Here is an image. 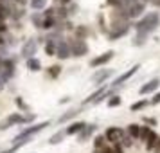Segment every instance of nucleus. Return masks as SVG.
I'll list each match as a JSON object with an SVG mask.
<instances>
[{
    "instance_id": "6ab92c4d",
    "label": "nucleus",
    "mask_w": 160,
    "mask_h": 153,
    "mask_svg": "<svg viewBox=\"0 0 160 153\" xmlns=\"http://www.w3.org/2000/svg\"><path fill=\"white\" fill-rule=\"evenodd\" d=\"M78 114H79V110H68L67 114H63V115L59 117L58 121H59V123H65V121H68V119H72V117H76Z\"/></svg>"
},
{
    "instance_id": "cd10ccee",
    "label": "nucleus",
    "mask_w": 160,
    "mask_h": 153,
    "mask_svg": "<svg viewBox=\"0 0 160 153\" xmlns=\"http://www.w3.org/2000/svg\"><path fill=\"white\" fill-rule=\"evenodd\" d=\"M9 15H11V13H9V9H8V8H4V6L0 4V22H4V20H6Z\"/></svg>"
},
{
    "instance_id": "ddd939ff",
    "label": "nucleus",
    "mask_w": 160,
    "mask_h": 153,
    "mask_svg": "<svg viewBox=\"0 0 160 153\" xmlns=\"http://www.w3.org/2000/svg\"><path fill=\"white\" fill-rule=\"evenodd\" d=\"M112 74H113V70H110V69H108V70H99V72L94 74V78H92V79L97 81V85H99V83H104Z\"/></svg>"
},
{
    "instance_id": "9d476101",
    "label": "nucleus",
    "mask_w": 160,
    "mask_h": 153,
    "mask_svg": "<svg viewBox=\"0 0 160 153\" xmlns=\"http://www.w3.org/2000/svg\"><path fill=\"white\" fill-rule=\"evenodd\" d=\"M36 51H38L36 42H34V40H27V43L23 45V49H22V54L29 59V58H32V56L36 54Z\"/></svg>"
},
{
    "instance_id": "7ed1b4c3",
    "label": "nucleus",
    "mask_w": 160,
    "mask_h": 153,
    "mask_svg": "<svg viewBox=\"0 0 160 153\" xmlns=\"http://www.w3.org/2000/svg\"><path fill=\"white\" fill-rule=\"evenodd\" d=\"M104 137H106V140H110V142H113V146L119 144V142H122L124 140V131L121 130V128H108L106 130V133H104Z\"/></svg>"
},
{
    "instance_id": "412c9836",
    "label": "nucleus",
    "mask_w": 160,
    "mask_h": 153,
    "mask_svg": "<svg viewBox=\"0 0 160 153\" xmlns=\"http://www.w3.org/2000/svg\"><path fill=\"white\" fill-rule=\"evenodd\" d=\"M151 133H153V131L149 130L148 126H142V128H140V137H138V139H142V140H148V139L151 137Z\"/></svg>"
},
{
    "instance_id": "7c9ffc66",
    "label": "nucleus",
    "mask_w": 160,
    "mask_h": 153,
    "mask_svg": "<svg viewBox=\"0 0 160 153\" xmlns=\"http://www.w3.org/2000/svg\"><path fill=\"white\" fill-rule=\"evenodd\" d=\"M151 103H153V105H157V103H160V92H158V94H155V97L151 99Z\"/></svg>"
},
{
    "instance_id": "2eb2a0df",
    "label": "nucleus",
    "mask_w": 160,
    "mask_h": 153,
    "mask_svg": "<svg viewBox=\"0 0 160 153\" xmlns=\"http://www.w3.org/2000/svg\"><path fill=\"white\" fill-rule=\"evenodd\" d=\"M27 69H31L32 72H38V70H42V63L36 58H29L27 59Z\"/></svg>"
},
{
    "instance_id": "473e14b6",
    "label": "nucleus",
    "mask_w": 160,
    "mask_h": 153,
    "mask_svg": "<svg viewBox=\"0 0 160 153\" xmlns=\"http://www.w3.org/2000/svg\"><path fill=\"white\" fill-rule=\"evenodd\" d=\"M122 144H124V146H131V137H128V139L124 137V140H122Z\"/></svg>"
},
{
    "instance_id": "6e6552de",
    "label": "nucleus",
    "mask_w": 160,
    "mask_h": 153,
    "mask_svg": "<svg viewBox=\"0 0 160 153\" xmlns=\"http://www.w3.org/2000/svg\"><path fill=\"white\" fill-rule=\"evenodd\" d=\"M158 87H160V79H158V78H155V79L148 81L146 85H142V87H140V90H138V94H140V95H144V94H151L153 90H157Z\"/></svg>"
},
{
    "instance_id": "a211bd4d",
    "label": "nucleus",
    "mask_w": 160,
    "mask_h": 153,
    "mask_svg": "<svg viewBox=\"0 0 160 153\" xmlns=\"http://www.w3.org/2000/svg\"><path fill=\"white\" fill-rule=\"evenodd\" d=\"M31 8L36 9V11H42V9L47 8V0H31Z\"/></svg>"
},
{
    "instance_id": "c85d7f7f",
    "label": "nucleus",
    "mask_w": 160,
    "mask_h": 153,
    "mask_svg": "<svg viewBox=\"0 0 160 153\" xmlns=\"http://www.w3.org/2000/svg\"><path fill=\"white\" fill-rule=\"evenodd\" d=\"M119 105H121V97H119V95H113V97H112V99L108 101V106H110V108H113V106H119Z\"/></svg>"
},
{
    "instance_id": "c9c22d12",
    "label": "nucleus",
    "mask_w": 160,
    "mask_h": 153,
    "mask_svg": "<svg viewBox=\"0 0 160 153\" xmlns=\"http://www.w3.org/2000/svg\"><path fill=\"white\" fill-rule=\"evenodd\" d=\"M153 6H157V8H160V0H151Z\"/></svg>"
},
{
    "instance_id": "f3484780",
    "label": "nucleus",
    "mask_w": 160,
    "mask_h": 153,
    "mask_svg": "<svg viewBox=\"0 0 160 153\" xmlns=\"http://www.w3.org/2000/svg\"><path fill=\"white\" fill-rule=\"evenodd\" d=\"M94 130H95V124H88L87 128H85V130L81 131L79 139H81V140H85V139H88L90 135H92V133H94Z\"/></svg>"
},
{
    "instance_id": "20e7f679",
    "label": "nucleus",
    "mask_w": 160,
    "mask_h": 153,
    "mask_svg": "<svg viewBox=\"0 0 160 153\" xmlns=\"http://www.w3.org/2000/svg\"><path fill=\"white\" fill-rule=\"evenodd\" d=\"M138 69H140V65H133V67L130 69V70H126V72H122L121 76H119V78H115L112 85H113V87H119V85H122L124 81H128L130 78H133V76L137 74V70H138Z\"/></svg>"
},
{
    "instance_id": "c756f323",
    "label": "nucleus",
    "mask_w": 160,
    "mask_h": 153,
    "mask_svg": "<svg viewBox=\"0 0 160 153\" xmlns=\"http://www.w3.org/2000/svg\"><path fill=\"white\" fill-rule=\"evenodd\" d=\"M108 4H110V6H115V8H122V6H124L122 0H108Z\"/></svg>"
},
{
    "instance_id": "2f4dec72",
    "label": "nucleus",
    "mask_w": 160,
    "mask_h": 153,
    "mask_svg": "<svg viewBox=\"0 0 160 153\" xmlns=\"http://www.w3.org/2000/svg\"><path fill=\"white\" fill-rule=\"evenodd\" d=\"M113 153H122V148H121L119 144H115L113 146Z\"/></svg>"
},
{
    "instance_id": "39448f33",
    "label": "nucleus",
    "mask_w": 160,
    "mask_h": 153,
    "mask_svg": "<svg viewBox=\"0 0 160 153\" xmlns=\"http://www.w3.org/2000/svg\"><path fill=\"white\" fill-rule=\"evenodd\" d=\"M70 51H72V56L79 58V56H83V54H87L88 52V47H87L85 42L76 40V42H70Z\"/></svg>"
},
{
    "instance_id": "9b49d317",
    "label": "nucleus",
    "mask_w": 160,
    "mask_h": 153,
    "mask_svg": "<svg viewBox=\"0 0 160 153\" xmlns=\"http://www.w3.org/2000/svg\"><path fill=\"white\" fill-rule=\"evenodd\" d=\"M142 11H144V4L142 2H133L130 6V9L126 11V15H128V18H137Z\"/></svg>"
},
{
    "instance_id": "1a4fd4ad",
    "label": "nucleus",
    "mask_w": 160,
    "mask_h": 153,
    "mask_svg": "<svg viewBox=\"0 0 160 153\" xmlns=\"http://www.w3.org/2000/svg\"><path fill=\"white\" fill-rule=\"evenodd\" d=\"M20 123H23V117L18 115V114H13V115H9L6 121L0 123V130H8L9 126H13V124H20Z\"/></svg>"
},
{
    "instance_id": "b1692460",
    "label": "nucleus",
    "mask_w": 160,
    "mask_h": 153,
    "mask_svg": "<svg viewBox=\"0 0 160 153\" xmlns=\"http://www.w3.org/2000/svg\"><path fill=\"white\" fill-rule=\"evenodd\" d=\"M146 105H148V101H146V99H140V101H137V103H133V105H131V110H133V112H137V110L144 108Z\"/></svg>"
},
{
    "instance_id": "f704fd0d",
    "label": "nucleus",
    "mask_w": 160,
    "mask_h": 153,
    "mask_svg": "<svg viewBox=\"0 0 160 153\" xmlns=\"http://www.w3.org/2000/svg\"><path fill=\"white\" fill-rule=\"evenodd\" d=\"M6 29H8V27H6V23H4V22H0V33H4Z\"/></svg>"
},
{
    "instance_id": "4468645a",
    "label": "nucleus",
    "mask_w": 160,
    "mask_h": 153,
    "mask_svg": "<svg viewBox=\"0 0 160 153\" xmlns=\"http://www.w3.org/2000/svg\"><path fill=\"white\" fill-rule=\"evenodd\" d=\"M104 92H106V88H104V87L99 88V90H95L94 94H90V97H87V99L83 101V105H88V103H95L97 99H101L102 95H104Z\"/></svg>"
},
{
    "instance_id": "bb28decb",
    "label": "nucleus",
    "mask_w": 160,
    "mask_h": 153,
    "mask_svg": "<svg viewBox=\"0 0 160 153\" xmlns=\"http://www.w3.org/2000/svg\"><path fill=\"white\" fill-rule=\"evenodd\" d=\"M45 51H47L49 56H54V54H56V43H54V42H49L47 47H45Z\"/></svg>"
},
{
    "instance_id": "e433bc0d",
    "label": "nucleus",
    "mask_w": 160,
    "mask_h": 153,
    "mask_svg": "<svg viewBox=\"0 0 160 153\" xmlns=\"http://www.w3.org/2000/svg\"><path fill=\"white\" fill-rule=\"evenodd\" d=\"M16 2H18V4H23V2H25V0H16Z\"/></svg>"
},
{
    "instance_id": "4be33fe9",
    "label": "nucleus",
    "mask_w": 160,
    "mask_h": 153,
    "mask_svg": "<svg viewBox=\"0 0 160 153\" xmlns=\"http://www.w3.org/2000/svg\"><path fill=\"white\" fill-rule=\"evenodd\" d=\"M104 140H106V137H102V135L95 137V139H94V146H95V150H101V148H104Z\"/></svg>"
},
{
    "instance_id": "5701e85b",
    "label": "nucleus",
    "mask_w": 160,
    "mask_h": 153,
    "mask_svg": "<svg viewBox=\"0 0 160 153\" xmlns=\"http://www.w3.org/2000/svg\"><path fill=\"white\" fill-rule=\"evenodd\" d=\"M126 33H128V27H126V29H121V31H113V33L110 34V40H117V38L124 36Z\"/></svg>"
},
{
    "instance_id": "aec40b11",
    "label": "nucleus",
    "mask_w": 160,
    "mask_h": 153,
    "mask_svg": "<svg viewBox=\"0 0 160 153\" xmlns=\"http://www.w3.org/2000/svg\"><path fill=\"white\" fill-rule=\"evenodd\" d=\"M54 25H56V16H47L43 22H42V27H43V29H51Z\"/></svg>"
},
{
    "instance_id": "0eeeda50",
    "label": "nucleus",
    "mask_w": 160,
    "mask_h": 153,
    "mask_svg": "<svg viewBox=\"0 0 160 153\" xmlns=\"http://www.w3.org/2000/svg\"><path fill=\"white\" fill-rule=\"evenodd\" d=\"M70 43H65V42H59L58 45H56V56H58L59 59H67L68 56H70Z\"/></svg>"
},
{
    "instance_id": "f257e3e1",
    "label": "nucleus",
    "mask_w": 160,
    "mask_h": 153,
    "mask_svg": "<svg viewBox=\"0 0 160 153\" xmlns=\"http://www.w3.org/2000/svg\"><path fill=\"white\" fill-rule=\"evenodd\" d=\"M160 22V15L158 13H149V15L142 16L137 23H135V29H137V38H135V45H140L146 42V36L151 34L153 31L158 27Z\"/></svg>"
},
{
    "instance_id": "423d86ee",
    "label": "nucleus",
    "mask_w": 160,
    "mask_h": 153,
    "mask_svg": "<svg viewBox=\"0 0 160 153\" xmlns=\"http://www.w3.org/2000/svg\"><path fill=\"white\" fill-rule=\"evenodd\" d=\"M115 56V52L113 51H106L104 54H101V56H97V58H94L92 61H90V65L92 67H99V65H106L110 59Z\"/></svg>"
},
{
    "instance_id": "393cba45",
    "label": "nucleus",
    "mask_w": 160,
    "mask_h": 153,
    "mask_svg": "<svg viewBox=\"0 0 160 153\" xmlns=\"http://www.w3.org/2000/svg\"><path fill=\"white\" fill-rule=\"evenodd\" d=\"M59 72H61V67L59 65H52L51 70H49V76H51V78H58Z\"/></svg>"
},
{
    "instance_id": "a878e982",
    "label": "nucleus",
    "mask_w": 160,
    "mask_h": 153,
    "mask_svg": "<svg viewBox=\"0 0 160 153\" xmlns=\"http://www.w3.org/2000/svg\"><path fill=\"white\" fill-rule=\"evenodd\" d=\"M61 139H63V133L58 131V133H54V135L49 139V142H51V144H58V142H61Z\"/></svg>"
},
{
    "instance_id": "dca6fc26",
    "label": "nucleus",
    "mask_w": 160,
    "mask_h": 153,
    "mask_svg": "<svg viewBox=\"0 0 160 153\" xmlns=\"http://www.w3.org/2000/svg\"><path fill=\"white\" fill-rule=\"evenodd\" d=\"M128 133H130V137L138 139L140 137V126H138V124H130V126H128Z\"/></svg>"
},
{
    "instance_id": "f8f14e48",
    "label": "nucleus",
    "mask_w": 160,
    "mask_h": 153,
    "mask_svg": "<svg viewBox=\"0 0 160 153\" xmlns=\"http://www.w3.org/2000/svg\"><path fill=\"white\" fill-rule=\"evenodd\" d=\"M87 128V124L85 123H70V126L65 130L67 135H74V133H81V131Z\"/></svg>"
},
{
    "instance_id": "f03ea898",
    "label": "nucleus",
    "mask_w": 160,
    "mask_h": 153,
    "mask_svg": "<svg viewBox=\"0 0 160 153\" xmlns=\"http://www.w3.org/2000/svg\"><path fill=\"white\" fill-rule=\"evenodd\" d=\"M49 124H51L49 121H43V123H40V124H32V126H29V128H25L22 133H18V135L15 137V142H20V140H23V139H29L31 135H34L36 131L43 130V128H47Z\"/></svg>"
},
{
    "instance_id": "72a5a7b5",
    "label": "nucleus",
    "mask_w": 160,
    "mask_h": 153,
    "mask_svg": "<svg viewBox=\"0 0 160 153\" xmlns=\"http://www.w3.org/2000/svg\"><path fill=\"white\" fill-rule=\"evenodd\" d=\"M0 4H2L4 8H8V9H9V0H0Z\"/></svg>"
}]
</instances>
